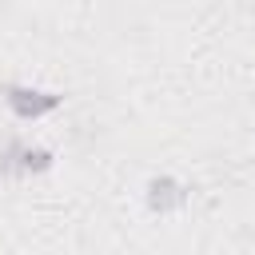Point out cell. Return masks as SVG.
Returning a JSON list of instances; mask_svg holds the SVG:
<instances>
[{"label":"cell","instance_id":"3957f363","mask_svg":"<svg viewBox=\"0 0 255 255\" xmlns=\"http://www.w3.org/2000/svg\"><path fill=\"white\" fill-rule=\"evenodd\" d=\"M143 199L155 215H171V211H183L191 203V187L175 175H151L143 187Z\"/></svg>","mask_w":255,"mask_h":255},{"label":"cell","instance_id":"6da1fadb","mask_svg":"<svg viewBox=\"0 0 255 255\" xmlns=\"http://www.w3.org/2000/svg\"><path fill=\"white\" fill-rule=\"evenodd\" d=\"M4 108L20 124H36V120H48L52 112H60L64 96L52 92V88H36V84H8L4 88Z\"/></svg>","mask_w":255,"mask_h":255},{"label":"cell","instance_id":"7a4b0ae2","mask_svg":"<svg viewBox=\"0 0 255 255\" xmlns=\"http://www.w3.org/2000/svg\"><path fill=\"white\" fill-rule=\"evenodd\" d=\"M56 167V151L48 143H24V139H12L0 147V175H12V179H28V175H44Z\"/></svg>","mask_w":255,"mask_h":255}]
</instances>
